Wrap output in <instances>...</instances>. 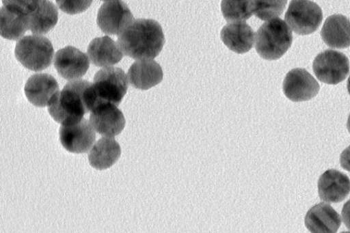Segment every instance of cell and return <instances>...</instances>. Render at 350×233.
Listing matches in <instances>:
<instances>
[{"label":"cell","mask_w":350,"mask_h":233,"mask_svg":"<svg viewBox=\"0 0 350 233\" xmlns=\"http://www.w3.org/2000/svg\"><path fill=\"white\" fill-rule=\"evenodd\" d=\"M340 163L342 168L350 172V146L341 153Z\"/></svg>","instance_id":"27"},{"label":"cell","mask_w":350,"mask_h":233,"mask_svg":"<svg viewBox=\"0 0 350 233\" xmlns=\"http://www.w3.org/2000/svg\"><path fill=\"white\" fill-rule=\"evenodd\" d=\"M24 91L27 100L33 105L44 107L59 90L58 83L52 75L36 73L28 79Z\"/></svg>","instance_id":"14"},{"label":"cell","mask_w":350,"mask_h":233,"mask_svg":"<svg viewBox=\"0 0 350 233\" xmlns=\"http://www.w3.org/2000/svg\"><path fill=\"white\" fill-rule=\"evenodd\" d=\"M347 88L349 94H350V76H349V77L348 78V80H347Z\"/></svg>","instance_id":"30"},{"label":"cell","mask_w":350,"mask_h":233,"mask_svg":"<svg viewBox=\"0 0 350 233\" xmlns=\"http://www.w3.org/2000/svg\"><path fill=\"white\" fill-rule=\"evenodd\" d=\"M1 36L8 40H17L29 28L28 14L3 5L1 8Z\"/></svg>","instance_id":"21"},{"label":"cell","mask_w":350,"mask_h":233,"mask_svg":"<svg viewBox=\"0 0 350 233\" xmlns=\"http://www.w3.org/2000/svg\"><path fill=\"white\" fill-rule=\"evenodd\" d=\"M318 193L322 201L328 203L340 202L350 193V180L340 171L328 169L319 179Z\"/></svg>","instance_id":"13"},{"label":"cell","mask_w":350,"mask_h":233,"mask_svg":"<svg viewBox=\"0 0 350 233\" xmlns=\"http://www.w3.org/2000/svg\"><path fill=\"white\" fill-rule=\"evenodd\" d=\"M92 84L85 79L67 83L48 104V111L53 119L62 125L73 124L91 112L95 105Z\"/></svg>","instance_id":"1"},{"label":"cell","mask_w":350,"mask_h":233,"mask_svg":"<svg viewBox=\"0 0 350 233\" xmlns=\"http://www.w3.org/2000/svg\"><path fill=\"white\" fill-rule=\"evenodd\" d=\"M293 35L283 20L274 18L267 20L255 34V49L258 54L267 60L280 58L291 47Z\"/></svg>","instance_id":"3"},{"label":"cell","mask_w":350,"mask_h":233,"mask_svg":"<svg viewBox=\"0 0 350 233\" xmlns=\"http://www.w3.org/2000/svg\"><path fill=\"white\" fill-rule=\"evenodd\" d=\"M282 90L289 100L301 102L316 96L319 92L320 86L306 69L296 68L286 74L283 81Z\"/></svg>","instance_id":"11"},{"label":"cell","mask_w":350,"mask_h":233,"mask_svg":"<svg viewBox=\"0 0 350 233\" xmlns=\"http://www.w3.org/2000/svg\"><path fill=\"white\" fill-rule=\"evenodd\" d=\"M161 66L152 59H141L135 61L128 70V79L133 87L142 90H148L163 79Z\"/></svg>","instance_id":"16"},{"label":"cell","mask_w":350,"mask_h":233,"mask_svg":"<svg viewBox=\"0 0 350 233\" xmlns=\"http://www.w3.org/2000/svg\"><path fill=\"white\" fill-rule=\"evenodd\" d=\"M341 215L344 224L350 230V200L344 204Z\"/></svg>","instance_id":"28"},{"label":"cell","mask_w":350,"mask_h":233,"mask_svg":"<svg viewBox=\"0 0 350 233\" xmlns=\"http://www.w3.org/2000/svg\"><path fill=\"white\" fill-rule=\"evenodd\" d=\"M127 78L120 68L106 67L98 70L92 84L95 106L100 102H111L118 106L127 92Z\"/></svg>","instance_id":"5"},{"label":"cell","mask_w":350,"mask_h":233,"mask_svg":"<svg viewBox=\"0 0 350 233\" xmlns=\"http://www.w3.org/2000/svg\"><path fill=\"white\" fill-rule=\"evenodd\" d=\"M286 3L287 0H251L252 14L262 20L280 16Z\"/></svg>","instance_id":"24"},{"label":"cell","mask_w":350,"mask_h":233,"mask_svg":"<svg viewBox=\"0 0 350 233\" xmlns=\"http://www.w3.org/2000/svg\"><path fill=\"white\" fill-rule=\"evenodd\" d=\"M220 37L230 50L242 54L252 48L255 33L245 21H239L225 25L221 31Z\"/></svg>","instance_id":"17"},{"label":"cell","mask_w":350,"mask_h":233,"mask_svg":"<svg viewBox=\"0 0 350 233\" xmlns=\"http://www.w3.org/2000/svg\"><path fill=\"white\" fill-rule=\"evenodd\" d=\"M284 18L295 33L308 35L320 26L323 12L321 8L310 0H291Z\"/></svg>","instance_id":"6"},{"label":"cell","mask_w":350,"mask_h":233,"mask_svg":"<svg viewBox=\"0 0 350 233\" xmlns=\"http://www.w3.org/2000/svg\"><path fill=\"white\" fill-rule=\"evenodd\" d=\"M165 43L161 26L152 19H134L118 37L122 53L134 59H152Z\"/></svg>","instance_id":"2"},{"label":"cell","mask_w":350,"mask_h":233,"mask_svg":"<svg viewBox=\"0 0 350 233\" xmlns=\"http://www.w3.org/2000/svg\"><path fill=\"white\" fill-rule=\"evenodd\" d=\"M2 2L3 5L6 7L19 10L27 14L30 13L35 9L28 0H2Z\"/></svg>","instance_id":"26"},{"label":"cell","mask_w":350,"mask_h":233,"mask_svg":"<svg viewBox=\"0 0 350 233\" xmlns=\"http://www.w3.org/2000/svg\"><path fill=\"white\" fill-rule=\"evenodd\" d=\"M347 129L350 133V114L348 117V120H347Z\"/></svg>","instance_id":"31"},{"label":"cell","mask_w":350,"mask_h":233,"mask_svg":"<svg viewBox=\"0 0 350 233\" xmlns=\"http://www.w3.org/2000/svg\"><path fill=\"white\" fill-rule=\"evenodd\" d=\"M54 66L62 77L66 80H74L86 73L90 61L85 53L74 46H68L57 51Z\"/></svg>","instance_id":"12"},{"label":"cell","mask_w":350,"mask_h":233,"mask_svg":"<svg viewBox=\"0 0 350 233\" xmlns=\"http://www.w3.org/2000/svg\"><path fill=\"white\" fill-rule=\"evenodd\" d=\"M117 107L111 102H100L93 108L90 123L96 133L103 137H113L122 131L126 121Z\"/></svg>","instance_id":"9"},{"label":"cell","mask_w":350,"mask_h":233,"mask_svg":"<svg viewBox=\"0 0 350 233\" xmlns=\"http://www.w3.org/2000/svg\"><path fill=\"white\" fill-rule=\"evenodd\" d=\"M101 1H112V0H101Z\"/></svg>","instance_id":"32"},{"label":"cell","mask_w":350,"mask_h":233,"mask_svg":"<svg viewBox=\"0 0 350 233\" xmlns=\"http://www.w3.org/2000/svg\"><path fill=\"white\" fill-rule=\"evenodd\" d=\"M120 154L119 143L113 137H103L91 148L88 161L92 167L103 170L111 167L118 160Z\"/></svg>","instance_id":"20"},{"label":"cell","mask_w":350,"mask_h":233,"mask_svg":"<svg viewBox=\"0 0 350 233\" xmlns=\"http://www.w3.org/2000/svg\"><path fill=\"white\" fill-rule=\"evenodd\" d=\"M323 42L329 47L345 49L350 46V20L342 14L329 16L321 30Z\"/></svg>","instance_id":"18"},{"label":"cell","mask_w":350,"mask_h":233,"mask_svg":"<svg viewBox=\"0 0 350 233\" xmlns=\"http://www.w3.org/2000/svg\"><path fill=\"white\" fill-rule=\"evenodd\" d=\"M59 141L68 152L83 154L88 152L96 139L95 131L85 118L69 125H62L59 130Z\"/></svg>","instance_id":"10"},{"label":"cell","mask_w":350,"mask_h":233,"mask_svg":"<svg viewBox=\"0 0 350 233\" xmlns=\"http://www.w3.org/2000/svg\"><path fill=\"white\" fill-rule=\"evenodd\" d=\"M29 28L36 35L45 34L51 30L58 20L56 6L49 0H42L37 7L28 14Z\"/></svg>","instance_id":"22"},{"label":"cell","mask_w":350,"mask_h":233,"mask_svg":"<svg viewBox=\"0 0 350 233\" xmlns=\"http://www.w3.org/2000/svg\"><path fill=\"white\" fill-rule=\"evenodd\" d=\"M134 20L127 5L121 0L104 3L98 10L96 23L108 35H119Z\"/></svg>","instance_id":"8"},{"label":"cell","mask_w":350,"mask_h":233,"mask_svg":"<svg viewBox=\"0 0 350 233\" xmlns=\"http://www.w3.org/2000/svg\"><path fill=\"white\" fill-rule=\"evenodd\" d=\"M29 3L35 8L37 7L39 2L42 0H28Z\"/></svg>","instance_id":"29"},{"label":"cell","mask_w":350,"mask_h":233,"mask_svg":"<svg viewBox=\"0 0 350 233\" xmlns=\"http://www.w3.org/2000/svg\"><path fill=\"white\" fill-rule=\"evenodd\" d=\"M59 8L68 14L83 12L92 4L93 0H55Z\"/></svg>","instance_id":"25"},{"label":"cell","mask_w":350,"mask_h":233,"mask_svg":"<svg viewBox=\"0 0 350 233\" xmlns=\"http://www.w3.org/2000/svg\"><path fill=\"white\" fill-rule=\"evenodd\" d=\"M16 59L26 68L41 71L51 66L54 49L51 41L39 35L21 38L15 46Z\"/></svg>","instance_id":"4"},{"label":"cell","mask_w":350,"mask_h":233,"mask_svg":"<svg viewBox=\"0 0 350 233\" xmlns=\"http://www.w3.org/2000/svg\"><path fill=\"white\" fill-rule=\"evenodd\" d=\"M92 63L98 67H109L118 64L123 57L118 44L109 36L93 39L88 47Z\"/></svg>","instance_id":"19"},{"label":"cell","mask_w":350,"mask_h":233,"mask_svg":"<svg viewBox=\"0 0 350 233\" xmlns=\"http://www.w3.org/2000/svg\"><path fill=\"white\" fill-rule=\"evenodd\" d=\"M340 224L339 214L329 204L323 202L312 206L305 217L306 227L314 233L336 232Z\"/></svg>","instance_id":"15"},{"label":"cell","mask_w":350,"mask_h":233,"mask_svg":"<svg viewBox=\"0 0 350 233\" xmlns=\"http://www.w3.org/2000/svg\"><path fill=\"white\" fill-rule=\"evenodd\" d=\"M221 10L229 23L245 21L252 15L251 0H222Z\"/></svg>","instance_id":"23"},{"label":"cell","mask_w":350,"mask_h":233,"mask_svg":"<svg viewBox=\"0 0 350 233\" xmlns=\"http://www.w3.org/2000/svg\"><path fill=\"white\" fill-rule=\"evenodd\" d=\"M312 68L317 79L325 83L336 85L345 79L349 72V61L342 53L328 49L317 55Z\"/></svg>","instance_id":"7"}]
</instances>
